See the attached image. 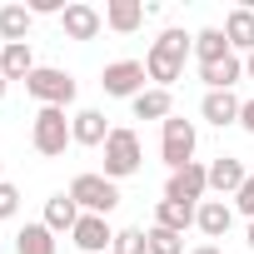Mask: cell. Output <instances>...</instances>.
<instances>
[{
  "instance_id": "1",
  "label": "cell",
  "mask_w": 254,
  "mask_h": 254,
  "mask_svg": "<svg viewBox=\"0 0 254 254\" xmlns=\"http://www.w3.org/2000/svg\"><path fill=\"white\" fill-rule=\"evenodd\" d=\"M190 50H194V35H185V30H165V35L150 45V55H145V75H150L160 90H170V85L185 75Z\"/></svg>"
},
{
  "instance_id": "2",
  "label": "cell",
  "mask_w": 254,
  "mask_h": 254,
  "mask_svg": "<svg viewBox=\"0 0 254 254\" xmlns=\"http://www.w3.org/2000/svg\"><path fill=\"white\" fill-rule=\"evenodd\" d=\"M30 145H35V155H45V160H55V155H65V145H75L65 110L40 105V115H35V125H30Z\"/></svg>"
},
{
  "instance_id": "3",
  "label": "cell",
  "mask_w": 254,
  "mask_h": 254,
  "mask_svg": "<svg viewBox=\"0 0 254 254\" xmlns=\"http://www.w3.org/2000/svg\"><path fill=\"white\" fill-rule=\"evenodd\" d=\"M140 160H145V150H140V135L135 130H110V140H105V180H130L135 170H140Z\"/></svg>"
},
{
  "instance_id": "4",
  "label": "cell",
  "mask_w": 254,
  "mask_h": 254,
  "mask_svg": "<svg viewBox=\"0 0 254 254\" xmlns=\"http://www.w3.org/2000/svg\"><path fill=\"white\" fill-rule=\"evenodd\" d=\"M70 199H75L85 214H105V219H110V209L120 204V185L105 180V175H75V180H70Z\"/></svg>"
},
{
  "instance_id": "5",
  "label": "cell",
  "mask_w": 254,
  "mask_h": 254,
  "mask_svg": "<svg viewBox=\"0 0 254 254\" xmlns=\"http://www.w3.org/2000/svg\"><path fill=\"white\" fill-rule=\"evenodd\" d=\"M194 145H199V135H194V120H180V115H170V120H165V135H160V155H165L170 175H175V170H185V165H194Z\"/></svg>"
},
{
  "instance_id": "6",
  "label": "cell",
  "mask_w": 254,
  "mask_h": 254,
  "mask_svg": "<svg viewBox=\"0 0 254 254\" xmlns=\"http://www.w3.org/2000/svg\"><path fill=\"white\" fill-rule=\"evenodd\" d=\"M145 60H115V65H105V75H100V85H105V95L110 100H135V95H145Z\"/></svg>"
},
{
  "instance_id": "7",
  "label": "cell",
  "mask_w": 254,
  "mask_h": 254,
  "mask_svg": "<svg viewBox=\"0 0 254 254\" xmlns=\"http://www.w3.org/2000/svg\"><path fill=\"white\" fill-rule=\"evenodd\" d=\"M25 90H30L40 105H55V110H65V105L75 100V80H70L65 70H55V65H40V70L25 80Z\"/></svg>"
},
{
  "instance_id": "8",
  "label": "cell",
  "mask_w": 254,
  "mask_h": 254,
  "mask_svg": "<svg viewBox=\"0 0 254 254\" xmlns=\"http://www.w3.org/2000/svg\"><path fill=\"white\" fill-rule=\"evenodd\" d=\"M204 194H209V165H185V170H175L170 175V185H165V199H175V204H204Z\"/></svg>"
},
{
  "instance_id": "9",
  "label": "cell",
  "mask_w": 254,
  "mask_h": 254,
  "mask_svg": "<svg viewBox=\"0 0 254 254\" xmlns=\"http://www.w3.org/2000/svg\"><path fill=\"white\" fill-rule=\"evenodd\" d=\"M60 30H65V40H95L105 30V15L95 5H85V0H75V5H65V15H60Z\"/></svg>"
},
{
  "instance_id": "10",
  "label": "cell",
  "mask_w": 254,
  "mask_h": 254,
  "mask_svg": "<svg viewBox=\"0 0 254 254\" xmlns=\"http://www.w3.org/2000/svg\"><path fill=\"white\" fill-rule=\"evenodd\" d=\"M75 249H85V254H105V249H115V229H110V219L105 214H80V224H75Z\"/></svg>"
},
{
  "instance_id": "11",
  "label": "cell",
  "mask_w": 254,
  "mask_h": 254,
  "mask_svg": "<svg viewBox=\"0 0 254 254\" xmlns=\"http://www.w3.org/2000/svg\"><path fill=\"white\" fill-rule=\"evenodd\" d=\"M239 110H244V100L234 95V90H204V100H199V115L209 120V125H239Z\"/></svg>"
},
{
  "instance_id": "12",
  "label": "cell",
  "mask_w": 254,
  "mask_h": 254,
  "mask_svg": "<svg viewBox=\"0 0 254 254\" xmlns=\"http://www.w3.org/2000/svg\"><path fill=\"white\" fill-rule=\"evenodd\" d=\"M80 214H85V209L70 199V190H60V194H50V199H45V219H40V224H45L50 234H75Z\"/></svg>"
},
{
  "instance_id": "13",
  "label": "cell",
  "mask_w": 254,
  "mask_h": 254,
  "mask_svg": "<svg viewBox=\"0 0 254 254\" xmlns=\"http://www.w3.org/2000/svg\"><path fill=\"white\" fill-rule=\"evenodd\" d=\"M224 40H229L234 55H254V10L249 5H239V10L224 15Z\"/></svg>"
},
{
  "instance_id": "14",
  "label": "cell",
  "mask_w": 254,
  "mask_h": 254,
  "mask_svg": "<svg viewBox=\"0 0 254 254\" xmlns=\"http://www.w3.org/2000/svg\"><path fill=\"white\" fill-rule=\"evenodd\" d=\"M194 224H199V234H204V239H224V234H229V224H234V209H229L224 199H204V204L194 209Z\"/></svg>"
},
{
  "instance_id": "15",
  "label": "cell",
  "mask_w": 254,
  "mask_h": 254,
  "mask_svg": "<svg viewBox=\"0 0 254 254\" xmlns=\"http://www.w3.org/2000/svg\"><path fill=\"white\" fill-rule=\"evenodd\" d=\"M145 0H110V5H105V25L110 30H120V35H130V30H140L145 25Z\"/></svg>"
},
{
  "instance_id": "16",
  "label": "cell",
  "mask_w": 254,
  "mask_h": 254,
  "mask_svg": "<svg viewBox=\"0 0 254 254\" xmlns=\"http://www.w3.org/2000/svg\"><path fill=\"white\" fill-rule=\"evenodd\" d=\"M199 80H204L209 90H234V85L244 80V55H224V60H214V65H199Z\"/></svg>"
},
{
  "instance_id": "17",
  "label": "cell",
  "mask_w": 254,
  "mask_h": 254,
  "mask_svg": "<svg viewBox=\"0 0 254 254\" xmlns=\"http://www.w3.org/2000/svg\"><path fill=\"white\" fill-rule=\"evenodd\" d=\"M244 180H249V170H244L234 155H219V160L209 165V190H214V194H239Z\"/></svg>"
},
{
  "instance_id": "18",
  "label": "cell",
  "mask_w": 254,
  "mask_h": 254,
  "mask_svg": "<svg viewBox=\"0 0 254 254\" xmlns=\"http://www.w3.org/2000/svg\"><path fill=\"white\" fill-rule=\"evenodd\" d=\"M130 105H135V120H160V125H165V120L175 115V95H170V90H160V85H150V90H145V95H135Z\"/></svg>"
},
{
  "instance_id": "19",
  "label": "cell",
  "mask_w": 254,
  "mask_h": 254,
  "mask_svg": "<svg viewBox=\"0 0 254 254\" xmlns=\"http://www.w3.org/2000/svg\"><path fill=\"white\" fill-rule=\"evenodd\" d=\"M70 135H75V145H105L110 140V125H105L100 110H80L70 120Z\"/></svg>"
},
{
  "instance_id": "20",
  "label": "cell",
  "mask_w": 254,
  "mask_h": 254,
  "mask_svg": "<svg viewBox=\"0 0 254 254\" xmlns=\"http://www.w3.org/2000/svg\"><path fill=\"white\" fill-rule=\"evenodd\" d=\"M30 5H0V40L5 45H25V35H30Z\"/></svg>"
},
{
  "instance_id": "21",
  "label": "cell",
  "mask_w": 254,
  "mask_h": 254,
  "mask_svg": "<svg viewBox=\"0 0 254 254\" xmlns=\"http://www.w3.org/2000/svg\"><path fill=\"white\" fill-rule=\"evenodd\" d=\"M35 70H40V65H35V55H30V40L0 50V75H5V80H30Z\"/></svg>"
},
{
  "instance_id": "22",
  "label": "cell",
  "mask_w": 254,
  "mask_h": 254,
  "mask_svg": "<svg viewBox=\"0 0 254 254\" xmlns=\"http://www.w3.org/2000/svg\"><path fill=\"white\" fill-rule=\"evenodd\" d=\"M155 224H160V229H175V234H185V229L194 224V204H175V199H160V204H155Z\"/></svg>"
},
{
  "instance_id": "23",
  "label": "cell",
  "mask_w": 254,
  "mask_h": 254,
  "mask_svg": "<svg viewBox=\"0 0 254 254\" xmlns=\"http://www.w3.org/2000/svg\"><path fill=\"white\" fill-rule=\"evenodd\" d=\"M194 55H199V65H214V60H224V55H234L229 50V40H224V30H199L194 35Z\"/></svg>"
},
{
  "instance_id": "24",
  "label": "cell",
  "mask_w": 254,
  "mask_h": 254,
  "mask_svg": "<svg viewBox=\"0 0 254 254\" xmlns=\"http://www.w3.org/2000/svg\"><path fill=\"white\" fill-rule=\"evenodd\" d=\"M15 254H55V234L45 224H25L15 234Z\"/></svg>"
},
{
  "instance_id": "25",
  "label": "cell",
  "mask_w": 254,
  "mask_h": 254,
  "mask_svg": "<svg viewBox=\"0 0 254 254\" xmlns=\"http://www.w3.org/2000/svg\"><path fill=\"white\" fill-rule=\"evenodd\" d=\"M145 239H150V254H185V234H175V229L150 224V229H145Z\"/></svg>"
},
{
  "instance_id": "26",
  "label": "cell",
  "mask_w": 254,
  "mask_h": 254,
  "mask_svg": "<svg viewBox=\"0 0 254 254\" xmlns=\"http://www.w3.org/2000/svg\"><path fill=\"white\" fill-rule=\"evenodd\" d=\"M115 254H150L145 229H115Z\"/></svg>"
},
{
  "instance_id": "27",
  "label": "cell",
  "mask_w": 254,
  "mask_h": 254,
  "mask_svg": "<svg viewBox=\"0 0 254 254\" xmlns=\"http://www.w3.org/2000/svg\"><path fill=\"white\" fill-rule=\"evenodd\" d=\"M20 209V190L15 185H5V180H0V219H10Z\"/></svg>"
},
{
  "instance_id": "28",
  "label": "cell",
  "mask_w": 254,
  "mask_h": 254,
  "mask_svg": "<svg viewBox=\"0 0 254 254\" xmlns=\"http://www.w3.org/2000/svg\"><path fill=\"white\" fill-rule=\"evenodd\" d=\"M234 209H239V214H249V219H254V175H249V180H244V185H239V194H234Z\"/></svg>"
},
{
  "instance_id": "29",
  "label": "cell",
  "mask_w": 254,
  "mask_h": 254,
  "mask_svg": "<svg viewBox=\"0 0 254 254\" xmlns=\"http://www.w3.org/2000/svg\"><path fill=\"white\" fill-rule=\"evenodd\" d=\"M30 15H65V0H30Z\"/></svg>"
},
{
  "instance_id": "30",
  "label": "cell",
  "mask_w": 254,
  "mask_h": 254,
  "mask_svg": "<svg viewBox=\"0 0 254 254\" xmlns=\"http://www.w3.org/2000/svg\"><path fill=\"white\" fill-rule=\"evenodd\" d=\"M239 130H249V135H254V95H249V100H244V110H239Z\"/></svg>"
},
{
  "instance_id": "31",
  "label": "cell",
  "mask_w": 254,
  "mask_h": 254,
  "mask_svg": "<svg viewBox=\"0 0 254 254\" xmlns=\"http://www.w3.org/2000/svg\"><path fill=\"white\" fill-rule=\"evenodd\" d=\"M190 254H224V249H219V244H194Z\"/></svg>"
},
{
  "instance_id": "32",
  "label": "cell",
  "mask_w": 254,
  "mask_h": 254,
  "mask_svg": "<svg viewBox=\"0 0 254 254\" xmlns=\"http://www.w3.org/2000/svg\"><path fill=\"white\" fill-rule=\"evenodd\" d=\"M244 80H254V55H244Z\"/></svg>"
},
{
  "instance_id": "33",
  "label": "cell",
  "mask_w": 254,
  "mask_h": 254,
  "mask_svg": "<svg viewBox=\"0 0 254 254\" xmlns=\"http://www.w3.org/2000/svg\"><path fill=\"white\" fill-rule=\"evenodd\" d=\"M249 249H254V219H249Z\"/></svg>"
},
{
  "instance_id": "34",
  "label": "cell",
  "mask_w": 254,
  "mask_h": 254,
  "mask_svg": "<svg viewBox=\"0 0 254 254\" xmlns=\"http://www.w3.org/2000/svg\"><path fill=\"white\" fill-rule=\"evenodd\" d=\"M5 85H10V80H5V75H0V95H5Z\"/></svg>"
}]
</instances>
